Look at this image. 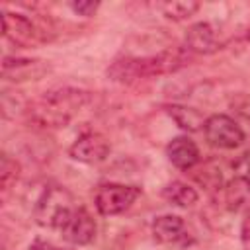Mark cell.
Here are the masks:
<instances>
[{
    "label": "cell",
    "mask_w": 250,
    "mask_h": 250,
    "mask_svg": "<svg viewBox=\"0 0 250 250\" xmlns=\"http://www.w3.org/2000/svg\"><path fill=\"white\" fill-rule=\"evenodd\" d=\"M90 92L72 86L53 88L25 105V115L31 125L41 129H61L90 102Z\"/></svg>",
    "instance_id": "obj_1"
},
{
    "label": "cell",
    "mask_w": 250,
    "mask_h": 250,
    "mask_svg": "<svg viewBox=\"0 0 250 250\" xmlns=\"http://www.w3.org/2000/svg\"><path fill=\"white\" fill-rule=\"evenodd\" d=\"M191 61V53L186 47H168L162 49L154 55H145V57H121L115 59L107 66V76L113 82L121 84H131L141 78H150V76H164L178 72Z\"/></svg>",
    "instance_id": "obj_2"
},
{
    "label": "cell",
    "mask_w": 250,
    "mask_h": 250,
    "mask_svg": "<svg viewBox=\"0 0 250 250\" xmlns=\"http://www.w3.org/2000/svg\"><path fill=\"white\" fill-rule=\"evenodd\" d=\"M72 193L62 186H49L33 205V219L39 227L62 230L76 211Z\"/></svg>",
    "instance_id": "obj_3"
},
{
    "label": "cell",
    "mask_w": 250,
    "mask_h": 250,
    "mask_svg": "<svg viewBox=\"0 0 250 250\" xmlns=\"http://www.w3.org/2000/svg\"><path fill=\"white\" fill-rule=\"evenodd\" d=\"M141 195L139 186H127V184H104L96 191V209L104 217L125 213Z\"/></svg>",
    "instance_id": "obj_4"
},
{
    "label": "cell",
    "mask_w": 250,
    "mask_h": 250,
    "mask_svg": "<svg viewBox=\"0 0 250 250\" xmlns=\"http://www.w3.org/2000/svg\"><path fill=\"white\" fill-rule=\"evenodd\" d=\"M203 133L211 146L223 148V150H232L244 143L242 127L230 115H225V113H215L207 117L203 123Z\"/></svg>",
    "instance_id": "obj_5"
},
{
    "label": "cell",
    "mask_w": 250,
    "mask_h": 250,
    "mask_svg": "<svg viewBox=\"0 0 250 250\" xmlns=\"http://www.w3.org/2000/svg\"><path fill=\"white\" fill-rule=\"evenodd\" d=\"M2 33L18 47H35L45 41L43 31L23 14L18 12H2Z\"/></svg>",
    "instance_id": "obj_6"
},
{
    "label": "cell",
    "mask_w": 250,
    "mask_h": 250,
    "mask_svg": "<svg viewBox=\"0 0 250 250\" xmlns=\"http://www.w3.org/2000/svg\"><path fill=\"white\" fill-rule=\"evenodd\" d=\"M49 72H51V64L43 59H25V57H4L2 59V78L8 82L41 80Z\"/></svg>",
    "instance_id": "obj_7"
},
{
    "label": "cell",
    "mask_w": 250,
    "mask_h": 250,
    "mask_svg": "<svg viewBox=\"0 0 250 250\" xmlns=\"http://www.w3.org/2000/svg\"><path fill=\"white\" fill-rule=\"evenodd\" d=\"M152 238L160 244L168 246H188L193 242V236L186 225V221L178 215H160L150 225Z\"/></svg>",
    "instance_id": "obj_8"
},
{
    "label": "cell",
    "mask_w": 250,
    "mask_h": 250,
    "mask_svg": "<svg viewBox=\"0 0 250 250\" xmlns=\"http://www.w3.org/2000/svg\"><path fill=\"white\" fill-rule=\"evenodd\" d=\"M221 31L211 21H197L186 31V49L197 55H213L225 47Z\"/></svg>",
    "instance_id": "obj_9"
},
{
    "label": "cell",
    "mask_w": 250,
    "mask_h": 250,
    "mask_svg": "<svg viewBox=\"0 0 250 250\" xmlns=\"http://www.w3.org/2000/svg\"><path fill=\"white\" fill-rule=\"evenodd\" d=\"M109 154V141L96 131L80 135L68 148V156L82 164H98Z\"/></svg>",
    "instance_id": "obj_10"
},
{
    "label": "cell",
    "mask_w": 250,
    "mask_h": 250,
    "mask_svg": "<svg viewBox=\"0 0 250 250\" xmlns=\"http://www.w3.org/2000/svg\"><path fill=\"white\" fill-rule=\"evenodd\" d=\"M62 238L68 240L74 246H86L96 238L98 232V225L94 221V217L90 215V211L86 207H76L74 215L70 217V221L66 223V227L61 230Z\"/></svg>",
    "instance_id": "obj_11"
},
{
    "label": "cell",
    "mask_w": 250,
    "mask_h": 250,
    "mask_svg": "<svg viewBox=\"0 0 250 250\" xmlns=\"http://www.w3.org/2000/svg\"><path fill=\"white\" fill-rule=\"evenodd\" d=\"M166 156L178 170H191L201 158L197 145L189 137H174L166 145Z\"/></svg>",
    "instance_id": "obj_12"
},
{
    "label": "cell",
    "mask_w": 250,
    "mask_h": 250,
    "mask_svg": "<svg viewBox=\"0 0 250 250\" xmlns=\"http://www.w3.org/2000/svg\"><path fill=\"white\" fill-rule=\"evenodd\" d=\"M162 197H164L168 203H172V205H176V207H182V209L193 207V205L197 203V199H199L197 191H195L189 184L180 182V180H174V182L166 184L164 189H162Z\"/></svg>",
    "instance_id": "obj_13"
},
{
    "label": "cell",
    "mask_w": 250,
    "mask_h": 250,
    "mask_svg": "<svg viewBox=\"0 0 250 250\" xmlns=\"http://www.w3.org/2000/svg\"><path fill=\"white\" fill-rule=\"evenodd\" d=\"M166 113L178 123V127H182L184 131H199L203 129V115L195 109V107H188V105H178V104H172V105H164Z\"/></svg>",
    "instance_id": "obj_14"
},
{
    "label": "cell",
    "mask_w": 250,
    "mask_h": 250,
    "mask_svg": "<svg viewBox=\"0 0 250 250\" xmlns=\"http://www.w3.org/2000/svg\"><path fill=\"white\" fill-rule=\"evenodd\" d=\"M156 8L162 12L164 18L172 20V21H184L188 18H191L197 10H199V2L193 0H172V2H160L156 4Z\"/></svg>",
    "instance_id": "obj_15"
},
{
    "label": "cell",
    "mask_w": 250,
    "mask_h": 250,
    "mask_svg": "<svg viewBox=\"0 0 250 250\" xmlns=\"http://www.w3.org/2000/svg\"><path fill=\"white\" fill-rule=\"evenodd\" d=\"M18 178H20V164H18V160L4 152L0 156V186H2V189H8L12 184H16Z\"/></svg>",
    "instance_id": "obj_16"
},
{
    "label": "cell",
    "mask_w": 250,
    "mask_h": 250,
    "mask_svg": "<svg viewBox=\"0 0 250 250\" xmlns=\"http://www.w3.org/2000/svg\"><path fill=\"white\" fill-rule=\"evenodd\" d=\"M70 10L78 16H84V18H90L96 14V10L100 8V2H92V0H78V2H70L68 4Z\"/></svg>",
    "instance_id": "obj_17"
},
{
    "label": "cell",
    "mask_w": 250,
    "mask_h": 250,
    "mask_svg": "<svg viewBox=\"0 0 250 250\" xmlns=\"http://www.w3.org/2000/svg\"><path fill=\"white\" fill-rule=\"evenodd\" d=\"M29 250H74V248H70V246H59V244H53L51 240H45V238H35L29 244Z\"/></svg>",
    "instance_id": "obj_18"
},
{
    "label": "cell",
    "mask_w": 250,
    "mask_h": 250,
    "mask_svg": "<svg viewBox=\"0 0 250 250\" xmlns=\"http://www.w3.org/2000/svg\"><path fill=\"white\" fill-rule=\"evenodd\" d=\"M240 240H242V248H244V250H250V209L246 211V215H244V219H242Z\"/></svg>",
    "instance_id": "obj_19"
},
{
    "label": "cell",
    "mask_w": 250,
    "mask_h": 250,
    "mask_svg": "<svg viewBox=\"0 0 250 250\" xmlns=\"http://www.w3.org/2000/svg\"><path fill=\"white\" fill-rule=\"evenodd\" d=\"M240 180L244 182V186L250 189V152L242 158V166H240Z\"/></svg>",
    "instance_id": "obj_20"
}]
</instances>
